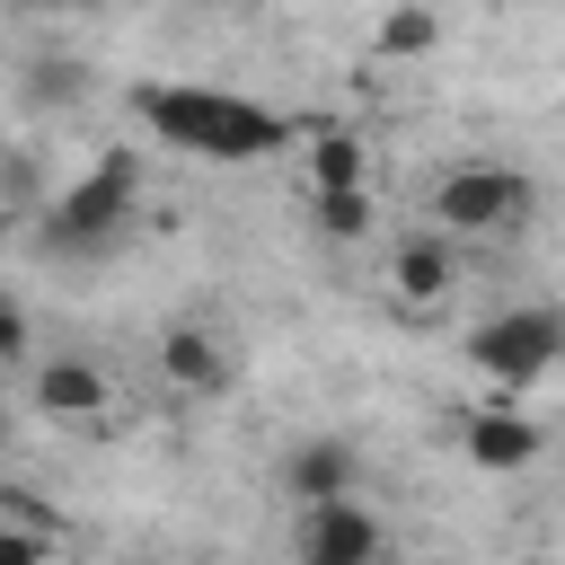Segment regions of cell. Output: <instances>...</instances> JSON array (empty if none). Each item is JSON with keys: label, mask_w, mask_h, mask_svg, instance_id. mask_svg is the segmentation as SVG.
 Masks as SVG:
<instances>
[{"label": "cell", "mask_w": 565, "mask_h": 565, "mask_svg": "<svg viewBox=\"0 0 565 565\" xmlns=\"http://www.w3.org/2000/svg\"><path fill=\"white\" fill-rule=\"evenodd\" d=\"M132 115L150 124V141L185 150V159H221V168H247V159H274L291 141V124L238 88H203V79H150L132 88Z\"/></svg>", "instance_id": "1"}, {"label": "cell", "mask_w": 565, "mask_h": 565, "mask_svg": "<svg viewBox=\"0 0 565 565\" xmlns=\"http://www.w3.org/2000/svg\"><path fill=\"white\" fill-rule=\"evenodd\" d=\"M132 212H141V150H106L97 168H79L62 194H53V212H44V247L53 256H106L124 230H132Z\"/></svg>", "instance_id": "2"}, {"label": "cell", "mask_w": 565, "mask_h": 565, "mask_svg": "<svg viewBox=\"0 0 565 565\" xmlns=\"http://www.w3.org/2000/svg\"><path fill=\"white\" fill-rule=\"evenodd\" d=\"M539 212V185L503 159H459L441 185H433V230L441 238H503Z\"/></svg>", "instance_id": "3"}, {"label": "cell", "mask_w": 565, "mask_h": 565, "mask_svg": "<svg viewBox=\"0 0 565 565\" xmlns=\"http://www.w3.org/2000/svg\"><path fill=\"white\" fill-rule=\"evenodd\" d=\"M468 362L494 380V388H530L565 362V309L556 300H521V309H494L477 335H468Z\"/></svg>", "instance_id": "4"}, {"label": "cell", "mask_w": 565, "mask_h": 565, "mask_svg": "<svg viewBox=\"0 0 565 565\" xmlns=\"http://www.w3.org/2000/svg\"><path fill=\"white\" fill-rule=\"evenodd\" d=\"M291 556H300V565H388V530H380V512H371L362 494L309 503V512L291 521Z\"/></svg>", "instance_id": "5"}, {"label": "cell", "mask_w": 565, "mask_h": 565, "mask_svg": "<svg viewBox=\"0 0 565 565\" xmlns=\"http://www.w3.org/2000/svg\"><path fill=\"white\" fill-rule=\"evenodd\" d=\"M282 494H291V512L362 494V450H353L344 433H309V441H291V450H282Z\"/></svg>", "instance_id": "6"}, {"label": "cell", "mask_w": 565, "mask_h": 565, "mask_svg": "<svg viewBox=\"0 0 565 565\" xmlns=\"http://www.w3.org/2000/svg\"><path fill=\"white\" fill-rule=\"evenodd\" d=\"M230 344H221V327H203V318H177L168 335H159V380L177 388V397H221L230 388Z\"/></svg>", "instance_id": "7"}, {"label": "cell", "mask_w": 565, "mask_h": 565, "mask_svg": "<svg viewBox=\"0 0 565 565\" xmlns=\"http://www.w3.org/2000/svg\"><path fill=\"white\" fill-rule=\"evenodd\" d=\"M26 397H35V415H53V424H97V415L115 406V380H106L88 353H53V362H35Z\"/></svg>", "instance_id": "8"}, {"label": "cell", "mask_w": 565, "mask_h": 565, "mask_svg": "<svg viewBox=\"0 0 565 565\" xmlns=\"http://www.w3.org/2000/svg\"><path fill=\"white\" fill-rule=\"evenodd\" d=\"M450 282H459V247H450L441 230L397 238V256H388V300H397V309H441Z\"/></svg>", "instance_id": "9"}, {"label": "cell", "mask_w": 565, "mask_h": 565, "mask_svg": "<svg viewBox=\"0 0 565 565\" xmlns=\"http://www.w3.org/2000/svg\"><path fill=\"white\" fill-rule=\"evenodd\" d=\"M459 450H468V468H486V477H521V468L539 459V424L512 415V406H486V415H468Z\"/></svg>", "instance_id": "10"}, {"label": "cell", "mask_w": 565, "mask_h": 565, "mask_svg": "<svg viewBox=\"0 0 565 565\" xmlns=\"http://www.w3.org/2000/svg\"><path fill=\"white\" fill-rule=\"evenodd\" d=\"M335 185H371V141L344 124L309 132V194H335Z\"/></svg>", "instance_id": "11"}, {"label": "cell", "mask_w": 565, "mask_h": 565, "mask_svg": "<svg viewBox=\"0 0 565 565\" xmlns=\"http://www.w3.org/2000/svg\"><path fill=\"white\" fill-rule=\"evenodd\" d=\"M433 44H441L433 0H397V9H380V35H371L380 62H415V53H433Z\"/></svg>", "instance_id": "12"}, {"label": "cell", "mask_w": 565, "mask_h": 565, "mask_svg": "<svg viewBox=\"0 0 565 565\" xmlns=\"http://www.w3.org/2000/svg\"><path fill=\"white\" fill-rule=\"evenodd\" d=\"M309 212H318V238H362L371 230V185H335V194H309Z\"/></svg>", "instance_id": "13"}, {"label": "cell", "mask_w": 565, "mask_h": 565, "mask_svg": "<svg viewBox=\"0 0 565 565\" xmlns=\"http://www.w3.org/2000/svg\"><path fill=\"white\" fill-rule=\"evenodd\" d=\"M0 362H35V318H26V300L0 309Z\"/></svg>", "instance_id": "14"}, {"label": "cell", "mask_w": 565, "mask_h": 565, "mask_svg": "<svg viewBox=\"0 0 565 565\" xmlns=\"http://www.w3.org/2000/svg\"><path fill=\"white\" fill-rule=\"evenodd\" d=\"M0 565H53V530H0Z\"/></svg>", "instance_id": "15"}, {"label": "cell", "mask_w": 565, "mask_h": 565, "mask_svg": "<svg viewBox=\"0 0 565 565\" xmlns=\"http://www.w3.org/2000/svg\"><path fill=\"white\" fill-rule=\"evenodd\" d=\"M71 9H106V0H71Z\"/></svg>", "instance_id": "16"}]
</instances>
